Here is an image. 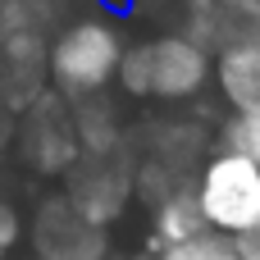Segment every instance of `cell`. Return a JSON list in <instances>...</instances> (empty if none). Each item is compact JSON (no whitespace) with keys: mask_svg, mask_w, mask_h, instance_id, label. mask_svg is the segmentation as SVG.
<instances>
[{"mask_svg":"<svg viewBox=\"0 0 260 260\" xmlns=\"http://www.w3.org/2000/svg\"><path fill=\"white\" fill-rule=\"evenodd\" d=\"M123 27L105 14H78L64 27H55V37L46 41V82L50 96H59L64 105L82 110L91 101H105V91L119 78L123 64Z\"/></svg>","mask_w":260,"mask_h":260,"instance_id":"1","label":"cell"},{"mask_svg":"<svg viewBox=\"0 0 260 260\" xmlns=\"http://www.w3.org/2000/svg\"><path fill=\"white\" fill-rule=\"evenodd\" d=\"M210 69H215V55L201 50L192 37L155 32V37L128 41L114 87L142 105H187L206 96Z\"/></svg>","mask_w":260,"mask_h":260,"instance_id":"2","label":"cell"},{"mask_svg":"<svg viewBox=\"0 0 260 260\" xmlns=\"http://www.w3.org/2000/svg\"><path fill=\"white\" fill-rule=\"evenodd\" d=\"M192 197H197V210L206 219V233L238 242L247 229L260 224V169L229 146H215L197 165Z\"/></svg>","mask_w":260,"mask_h":260,"instance_id":"3","label":"cell"},{"mask_svg":"<svg viewBox=\"0 0 260 260\" xmlns=\"http://www.w3.org/2000/svg\"><path fill=\"white\" fill-rule=\"evenodd\" d=\"M133 178H137V160L128 151V137H119V142H105V146H82L73 169L59 178L64 183L59 192L78 215L110 229L133 201Z\"/></svg>","mask_w":260,"mask_h":260,"instance_id":"4","label":"cell"},{"mask_svg":"<svg viewBox=\"0 0 260 260\" xmlns=\"http://www.w3.org/2000/svg\"><path fill=\"white\" fill-rule=\"evenodd\" d=\"M27 247L37 260H110V229L78 215L64 192H46L27 219Z\"/></svg>","mask_w":260,"mask_h":260,"instance_id":"5","label":"cell"},{"mask_svg":"<svg viewBox=\"0 0 260 260\" xmlns=\"http://www.w3.org/2000/svg\"><path fill=\"white\" fill-rule=\"evenodd\" d=\"M18 151L23 160L46 174V178H64L73 169V160L82 155V137H78V114L73 105H64L59 96H41L37 105L23 110L18 123Z\"/></svg>","mask_w":260,"mask_h":260,"instance_id":"6","label":"cell"},{"mask_svg":"<svg viewBox=\"0 0 260 260\" xmlns=\"http://www.w3.org/2000/svg\"><path fill=\"white\" fill-rule=\"evenodd\" d=\"M210 82L229 105V119H260V37L238 32L224 50H215Z\"/></svg>","mask_w":260,"mask_h":260,"instance_id":"7","label":"cell"},{"mask_svg":"<svg viewBox=\"0 0 260 260\" xmlns=\"http://www.w3.org/2000/svg\"><path fill=\"white\" fill-rule=\"evenodd\" d=\"M46 91H50V82H46V37L32 32V27L5 37L0 41V101L9 105V114L37 105Z\"/></svg>","mask_w":260,"mask_h":260,"instance_id":"8","label":"cell"},{"mask_svg":"<svg viewBox=\"0 0 260 260\" xmlns=\"http://www.w3.org/2000/svg\"><path fill=\"white\" fill-rule=\"evenodd\" d=\"M206 233V219L197 210V197H192V183L169 192L160 206H151V233H146V247L151 251H165V247H178L187 238H201Z\"/></svg>","mask_w":260,"mask_h":260,"instance_id":"9","label":"cell"},{"mask_svg":"<svg viewBox=\"0 0 260 260\" xmlns=\"http://www.w3.org/2000/svg\"><path fill=\"white\" fill-rule=\"evenodd\" d=\"M155 260H242V256H238V247H233L229 238L201 233V238H187V242H178V247L155 251Z\"/></svg>","mask_w":260,"mask_h":260,"instance_id":"10","label":"cell"},{"mask_svg":"<svg viewBox=\"0 0 260 260\" xmlns=\"http://www.w3.org/2000/svg\"><path fill=\"white\" fill-rule=\"evenodd\" d=\"M215 146H229V151L247 155V160L260 169V119H224Z\"/></svg>","mask_w":260,"mask_h":260,"instance_id":"11","label":"cell"},{"mask_svg":"<svg viewBox=\"0 0 260 260\" xmlns=\"http://www.w3.org/2000/svg\"><path fill=\"white\" fill-rule=\"evenodd\" d=\"M18 238H23V215H18V206L9 197H0V260H9Z\"/></svg>","mask_w":260,"mask_h":260,"instance_id":"12","label":"cell"},{"mask_svg":"<svg viewBox=\"0 0 260 260\" xmlns=\"http://www.w3.org/2000/svg\"><path fill=\"white\" fill-rule=\"evenodd\" d=\"M233 247H238V256H242V260H260V224H256V229H247Z\"/></svg>","mask_w":260,"mask_h":260,"instance_id":"13","label":"cell"},{"mask_svg":"<svg viewBox=\"0 0 260 260\" xmlns=\"http://www.w3.org/2000/svg\"><path fill=\"white\" fill-rule=\"evenodd\" d=\"M9 137H14V114H9V105L0 101V146H9Z\"/></svg>","mask_w":260,"mask_h":260,"instance_id":"14","label":"cell"},{"mask_svg":"<svg viewBox=\"0 0 260 260\" xmlns=\"http://www.w3.org/2000/svg\"><path fill=\"white\" fill-rule=\"evenodd\" d=\"M133 260H155V251H151V247H142V251H137Z\"/></svg>","mask_w":260,"mask_h":260,"instance_id":"15","label":"cell"}]
</instances>
